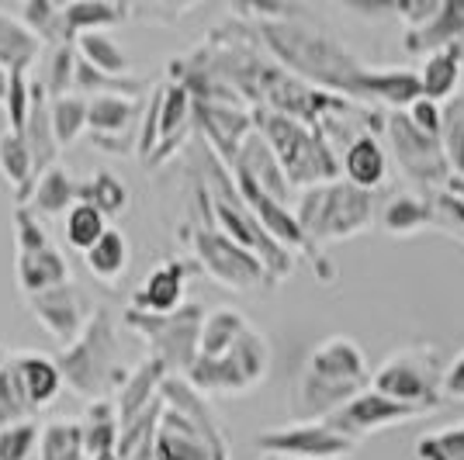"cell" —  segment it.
<instances>
[{
    "label": "cell",
    "instance_id": "cell-1",
    "mask_svg": "<svg viewBox=\"0 0 464 460\" xmlns=\"http://www.w3.org/2000/svg\"><path fill=\"white\" fill-rule=\"evenodd\" d=\"M368 388L371 370L364 350L347 336L323 340L298 374L295 395H291V416L295 422H323Z\"/></svg>",
    "mask_w": 464,
    "mask_h": 460
},
{
    "label": "cell",
    "instance_id": "cell-2",
    "mask_svg": "<svg viewBox=\"0 0 464 460\" xmlns=\"http://www.w3.org/2000/svg\"><path fill=\"white\" fill-rule=\"evenodd\" d=\"M56 367L63 381L70 384L80 398H91V402H108L111 391L125 384L129 370L121 367V350H118V336L108 311L94 308V315H91L87 329L80 332L77 343L66 346L56 357Z\"/></svg>",
    "mask_w": 464,
    "mask_h": 460
},
{
    "label": "cell",
    "instance_id": "cell-3",
    "mask_svg": "<svg viewBox=\"0 0 464 460\" xmlns=\"http://www.w3.org/2000/svg\"><path fill=\"white\" fill-rule=\"evenodd\" d=\"M260 28H264V39L277 53V59L302 77L350 91L353 80L364 73L361 62L350 56L343 45H336L329 35L315 32V28L291 24V21L288 24H260Z\"/></svg>",
    "mask_w": 464,
    "mask_h": 460
},
{
    "label": "cell",
    "instance_id": "cell-4",
    "mask_svg": "<svg viewBox=\"0 0 464 460\" xmlns=\"http://www.w3.org/2000/svg\"><path fill=\"white\" fill-rule=\"evenodd\" d=\"M253 129H256V135L271 146L274 159H277V167L285 170L288 184L315 187V184H329V180L336 177V159L329 156L326 142H323L319 135H312L302 121L256 108Z\"/></svg>",
    "mask_w": 464,
    "mask_h": 460
},
{
    "label": "cell",
    "instance_id": "cell-5",
    "mask_svg": "<svg viewBox=\"0 0 464 460\" xmlns=\"http://www.w3.org/2000/svg\"><path fill=\"white\" fill-rule=\"evenodd\" d=\"M371 391L402 402L420 412H437L444 405V364L433 346H406L388 353L385 364L371 374Z\"/></svg>",
    "mask_w": 464,
    "mask_h": 460
},
{
    "label": "cell",
    "instance_id": "cell-6",
    "mask_svg": "<svg viewBox=\"0 0 464 460\" xmlns=\"http://www.w3.org/2000/svg\"><path fill=\"white\" fill-rule=\"evenodd\" d=\"M374 218V205H371L368 191H357L350 184L329 180V184H315L302 194L298 205V229L305 235V243H326V239H347L364 232Z\"/></svg>",
    "mask_w": 464,
    "mask_h": 460
},
{
    "label": "cell",
    "instance_id": "cell-7",
    "mask_svg": "<svg viewBox=\"0 0 464 460\" xmlns=\"http://www.w3.org/2000/svg\"><path fill=\"white\" fill-rule=\"evenodd\" d=\"M205 201L212 205V215H215V229L226 232L236 246H243L246 253H253L264 270L271 273V277H288L291 273V256L288 250H281L277 243H274L267 232L260 229V222L250 215V208L243 205V197L236 191V184H232V173L222 170V163L212 159V191H205Z\"/></svg>",
    "mask_w": 464,
    "mask_h": 460
},
{
    "label": "cell",
    "instance_id": "cell-8",
    "mask_svg": "<svg viewBox=\"0 0 464 460\" xmlns=\"http://www.w3.org/2000/svg\"><path fill=\"white\" fill-rule=\"evenodd\" d=\"M201 319L205 311L198 305H180L177 311L167 315H146V311H125L129 329H136L139 336L150 343L156 364L167 367V374H188L191 364L198 360V332H201Z\"/></svg>",
    "mask_w": 464,
    "mask_h": 460
},
{
    "label": "cell",
    "instance_id": "cell-9",
    "mask_svg": "<svg viewBox=\"0 0 464 460\" xmlns=\"http://www.w3.org/2000/svg\"><path fill=\"white\" fill-rule=\"evenodd\" d=\"M267 367H271L267 340L253 326H246V332L222 357H212V360L198 357L191 370L184 374V381L194 391H250L253 384L264 381Z\"/></svg>",
    "mask_w": 464,
    "mask_h": 460
},
{
    "label": "cell",
    "instance_id": "cell-10",
    "mask_svg": "<svg viewBox=\"0 0 464 460\" xmlns=\"http://www.w3.org/2000/svg\"><path fill=\"white\" fill-rule=\"evenodd\" d=\"M14 243H18V260H14L18 288L24 291V298L70 281L66 256L53 246L42 218L32 208H14Z\"/></svg>",
    "mask_w": 464,
    "mask_h": 460
},
{
    "label": "cell",
    "instance_id": "cell-11",
    "mask_svg": "<svg viewBox=\"0 0 464 460\" xmlns=\"http://www.w3.org/2000/svg\"><path fill=\"white\" fill-rule=\"evenodd\" d=\"M191 253L198 256L201 270H208L218 284H226L232 291H250L267 277L264 264L243 246H236L226 232L215 229L212 222H201L191 229Z\"/></svg>",
    "mask_w": 464,
    "mask_h": 460
},
{
    "label": "cell",
    "instance_id": "cell-12",
    "mask_svg": "<svg viewBox=\"0 0 464 460\" xmlns=\"http://www.w3.org/2000/svg\"><path fill=\"white\" fill-rule=\"evenodd\" d=\"M256 446L264 454L295 460H340L357 450V443L340 436L336 429H329L326 422H295V426L267 429L256 436Z\"/></svg>",
    "mask_w": 464,
    "mask_h": 460
},
{
    "label": "cell",
    "instance_id": "cell-13",
    "mask_svg": "<svg viewBox=\"0 0 464 460\" xmlns=\"http://www.w3.org/2000/svg\"><path fill=\"white\" fill-rule=\"evenodd\" d=\"M385 129L388 139H392V153L399 159V167L406 170V177L420 180V184H444V180H450V170H447L437 135L420 132L409 121L406 111H392Z\"/></svg>",
    "mask_w": 464,
    "mask_h": 460
},
{
    "label": "cell",
    "instance_id": "cell-14",
    "mask_svg": "<svg viewBox=\"0 0 464 460\" xmlns=\"http://www.w3.org/2000/svg\"><path fill=\"white\" fill-rule=\"evenodd\" d=\"M28 311L39 319L45 332L56 340L59 350L73 346L80 340V332L87 329L94 308H91V298L73 284H56L49 291H39V294H28Z\"/></svg>",
    "mask_w": 464,
    "mask_h": 460
},
{
    "label": "cell",
    "instance_id": "cell-15",
    "mask_svg": "<svg viewBox=\"0 0 464 460\" xmlns=\"http://www.w3.org/2000/svg\"><path fill=\"white\" fill-rule=\"evenodd\" d=\"M423 412L420 408H409L402 402H392L378 391H361L357 398H350L347 405H340L329 419H323L329 429H336L340 436H347L350 443H361L364 436L378 433V429H388V426H399V422H412L420 419Z\"/></svg>",
    "mask_w": 464,
    "mask_h": 460
},
{
    "label": "cell",
    "instance_id": "cell-16",
    "mask_svg": "<svg viewBox=\"0 0 464 460\" xmlns=\"http://www.w3.org/2000/svg\"><path fill=\"white\" fill-rule=\"evenodd\" d=\"M191 118L198 129L208 135V146L218 159L232 163L243 139L253 132V115H246L236 104H205V101H191Z\"/></svg>",
    "mask_w": 464,
    "mask_h": 460
},
{
    "label": "cell",
    "instance_id": "cell-17",
    "mask_svg": "<svg viewBox=\"0 0 464 460\" xmlns=\"http://www.w3.org/2000/svg\"><path fill=\"white\" fill-rule=\"evenodd\" d=\"M191 94L180 83H163L156 91V142L153 153L146 156V163H163L167 156L177 153V146L184 142V135L191 132Z\"/></svg>",
    "mask_w": 464,
    "mask_h": 460
},
{
    "label": "cell",
    "instance_id": "cell-18",
    "mask_svg": "<svg viewBox=\"0 0 464 460\" xmlns=\"http://www.w3.org/2000/svg\"><path fill=\"white\" fill-rule=\"evenodd\" d=\"M7 370H11V378L18 384L21 398L28 405V412L35 416L39 408L56 402L59 388H63V374H59V367L53 357H45V353H14L11 360H4Z\"/></svg>",
    "mask_w": 464,
    "mask_h": 460
},
{
    "label": "cell",
    "instance_id": "cell-19",
    "mask_svg": "<svg viewBox=\"0 0 464 460\" xmlns=\"http://www.w3.org/2000/svg\"><path fill=\"white\" fill-rule=\"evenodd\" d=\"M184 288H188V264L184 260H167L132 294V311H146V315L177 311L184 302Z\"/></svg>",
    "mask_w": 464,
    "mask_h": 460
},
{
    "label": "cell",
    "instance_id": "cell-20",
    "mask_svg": "<svg viewBox=\"0 0 464 460\" xmlns=\"http://www.w3.org/2000/svg\"><path fill=\"white\" fill-rule=\"evenodd\" d=\"M232 173H243V177H250L253 184L260 187L264 194H271L274 201H288V177H285V170L277 167V159H274L271 146L260 139L256 132H250L246 139H243V146H239V153H236V159L229 163Z\"/></svg>",
    "mask_w": 464,
    "mask_h": 460
},
{
    "label": "cell",
    "instance_id": "cell-21",
    "mask_svg": "<svg viewBox=\"0 0 464 460\" xmlns=\"http://www.w3.org/2000/svg\"><path fill=\"white\" fill-rule=\"evenodd\" d=\"M136 97L97 94L87 101V135L91 139H139Z\"/></svg>",
    "mask_w": 464,
    "mask_h": 460
},
{
    "label": "cell",
    "instance_id": "cell-22",
    "mask_svg": "<svg viewBox=\"0 0 464 460\" xmlns=\"http://www.w3.org/2000/svg\"><path fill=\"white\" fill-rule=\"evenodd\" d=\"M343 173H347V184L357 191H374L382 187L388 177V156L385 146L374 139L371 132L357 135L347 142V153H343Z\"/></svg>",
    "mask_w": 464,
    "mask_h": 460
},
{
    "label": "cell",
    "instance_id": "cell-23",
    "mask_svg": "<svg viewBox=\"0 0 464 460\" xmlns=\"http://www.w3.org/2000/svg\"><path fill=\"white\" fill-rule=\"evenodd\" d=\"M461 73H464L461 45H458V42H454V45H444V49L430 53L423 62V70L416 73L420 94H423L426 101H433V104H444V101H450V97L458 94Z\"/></svg>",
    "mask_w": 464,
    "mask_h": 460
},
{
    "label": "cell",
    "instance_id": "cell-24",
    "mask_svg": "<svg viewBox=\"0 0 464 460\" xmlns=\"http://www.w3.org/2000/svg\"><path fill=\"white\" fill-rule=\"evenodd\" d=\"M80 201V184H73V177L63 170V167H49L45 173L35 177V187L28 194V205L35 215H45V218H56V215H66Z\"/></svg>",
    "mask_w": 464,
    "mask_h": 460
},
{
    "label": "cell",
    "instance_id": "cell-25",
    "mask_svg": "<svg viewBox=\"0 0 464 460\" xmlns=\"http://www.w3.org/2000/svg\"><path fill=\"white\" fill-rule=\"evenodd\" d=\"M163 378H167V367L156 364V360H146V364H139L136 370H129L125 384L115 391L118 422H129L150 402H156V398H160V384H163Z\"/></svg>",
    "mask_w": 464,
    "mask_h": 460
},
{
    "label": "cell",
    "instance_id": "cell-26",
    "mask_svg": "<svg viewBox=\"0 0 464 460\" xmlns=\"http://www.w3.org/2000/svg\"><path fill=\"white\" fill-rule=\"evenodd\" d=\"M464 32V4H440L437 14L423 21L420 28H409L406 49L409 53H437L444 45H454Z\"/></svg>",
    "mask_w": 464,
    "mask_h": 460
},
{
    "label": "cell",
    "instance_id": "cell-27",
    "mask_svg": "<svg viewBox=\"0 0 464 460\" xmlns=\"http://www.w3.org/2000/svg\"><path fill=\"white\" fill-rule=\"evenodd\" d=\"M42 49L45 45L21 24V18L0 11V70L4 73H32Z\"/></svg>",
    "mask_w": 464,
    "mask_h": 460
},
{
    "label": "cell",
    "instance_id": "cell-28",
    "mask_svg": "<svg viewBox=\"0 0 464 460\" xmlns=\"http://www.w3.org/2000/svg\"><path fill=\"white\" fill-rule=\"evenodd\" d=\"M350 94H368L374 101H385V104H395V108H409L412 101H420V80L409 70H382V73H361L353 80Z\"/></svg>",
    "mask_w": 464,
    "mask_h": 460
},
{
    "label": "cell",
    "instance_id": "cell-29",
    "mask_svg": "<svg viewBox=\"0 0 464 460\" xmlns=\"http://www.w3.org/2000/svg\"><path fill=\"white\" fill-rule=\"evenodd\" d=\"M246 319L232 308H215L201 319V332H198V357L201 360H212V357H222L243 332H246Z\"/></svg>",
    "mask_w": 464,
    "mask_h": 460
},
{
    "label": "cell",
    "instance_id": "cell-30",
    "mask_svg": "<svg viewBox=\"0 0 464 460\" xmlns=\"http://www.w3.org/2000/svg\"><path fill=\"white\" fill-rule=\"evenodd\" d=\"M0 173L18 194V208H24L28 194L35 187V163H32V153H28V146L18 132L0 135Z\"/></svg>",
    "mask_w": 464,
    "mask_h": 460
},
{
    "label": "cell",
    "instance_id": "cell-31",
    "mask_svg": "<svg viewBox=\"0 0 464 460\" xmlns=\"http://www.w3.org/2000/svg\"><path fill=\"white\" fill-rule=\"evenodd\" d=\"M125 14H129V7L104 4V0H73V4H63V24H66L70 42L77 39V35H83V32H108Z\"/></svg>",
    "mask_w": 464,
    "mask_h": 460
},
{
    "label": "cell",
    "instance_id": "cell-32",
    "mask_svg": "<svg viewBox=\"0 0 464 460\" xmlns=\"http://www.w3.org/2000/svg\"><path fill=\"white\" fill-rule=\"evenodd\" d=\"M83 429V460L104 457V454H115L118 446V416L115 402H91L87 408V419L80 422Z\"/></svg>",
    "mask_w": 464,
    "mask_h": 460
},
{
    "label": "cell",
    "instance_id": "cell-33",
    "mask_svg": "<svg viewBox=\"0 0 464 460\" xmlns=\"http://www.w3.org/2000/svg\"><path fill=\"white\" fill-rule=\"evenodd\" d=\"M83 260H87V270L94 273L97 281L115 284L118 277L125 273V267H129V239L115 225H108V232L83 253Z\"/></svg>",
    "mask_w": 464,
    "mask_h": 460
},
{
    "label": "cell",
    "instance_id": "cell-34",
    "mask_svg": "<svg viewBox=\"0 0 464 460\" xmlns=\"http://www.w3.org/2000/svg\"><path fill=\"white\" fill-rule=\"evenodd\" d=\"M73 49L83 62H91L94 70L108 77H129V56L125 49L111 39V32H83L73 39Z\"/></svg>",
    "mask_w": 464,
    "mask_h": 460
},
{
    "label": "cell",
    "instance_id": "cell-35",
    "mask_svg": "<svg viewBox=\"0 0 464 460\" xmlns=\"http://www.w3.org/2000/svg\"><path fill=\"white\" fill-rule=\"evenodd\" d=\"M440 153L450 177H464V97L454 94L440 104Z\"/></svg>",
    "mask_w": 464,
    "mask_h": 460
},
{
    "label": "cell",
    "instance_id": "cell-36",
    "mask_svg": "<svg viewBox=\"0 0 464 460\" xmlns=\"http://www.w3.org/2000/svg\"><path fill=\"white\" fill-rule=\"evenodd\" d=\"M39 460H83V429L80 422H45L39 429Z\"/></svg>",
    "mask_w": 464,
    "mask_h": 460
},
{
    "label": "cell",
    "instance_id": "cell-37",
    "mask_svg": "<svg viewBox=\"0 0 464 460\" xmlns=\"http://www.w3.org/2000/svg\"><path fill=\"white\" fill-rule=\"evenodd\" d=\"M21 24L42 42V45H63L70 42L66 24H63V4H49V0H28L21 7Z\"/></svg>",
    "mask_w": 464,
    "mask_h": 460
},
{
    "label": "cell",
    "instance_id": "cell-38",
    "mask_svg": "<svg viewBox=\"0 0 464 460\" xmlns=\"http://www.w3.org/2000/svg\"><path fill=\"white\" fill-rule=\"evenodd\" d=\"M433 222V208L420 201L416 194H399L392 197L382 211V229L392 235H409V232H420L423 225Z\"/></svg>",
    "mask_w": 464,
    "mask_h": 460
},
{
    "label": "cell",
    "instance_id": "cell-39",
    "mask_svg": "<svg viewBox=\"0 0 464 460\" xmlns=\"http://www.w3.org/2000/svg\"><path fill=\"white\" fill-rule=\"evenodd\" d=\"M49 118H53V135H56L59 149L73 146L80 139V132L87 129V97L66 94L49 101Z\"/></svg>",
    "mask_w": 464,
    "mask_h": 460
},
{
    "label": "cell",
    "instance_id": "cell-40",
    "mask_svg": "<svg viewBox=\"0 0 464 460\" xmlns=\"http://www.w3.org/2000/svg\"><path fill=\"white\" fill-rule=\"evenodd\" d=\"M63 232H66V243H70L73 250L87 253L97 239L108 232V218L97 208H91L87 201H77L73 208L63 215Z\"/></svg>",
    "mask_w": 464,
    "mask_h": 460
},
{
    "label": "cell",
    "instance_id": "cell-41",
    "mask_svg": "<svg viewBox=\"0 0 464 460\" xmlns=\"http://www.w3.org/2000/svg\"><path fill=\"white\" fill-rule=\"evenodd\" d=\"M80 201H87L91 208H97L104 218H115L125 211L129 205V191H125V184L111 177V173H97L94 180H87V184H80Z\"/></svg>",
    "mask_w": 464,
    "mask_h": 460
},
{
    "label": "cell",
    "instance_id": "cell-42",
    "mask_svg": "<svg viewBox=\"0 0 464 460\" xmlns=\"http://www.w3.org/2000/svg\"><path fill=\"white\" fill-rule=\"evenodd\" d=\"M73 73H77V49H73V42H63L49 56L45 77H39L42 87H45V97L56 101V97L73 94Z\"/></svg>",
    "mask_w": 464,
    "mask_h": 460
},
{
    "label": "cell",
    "instance_id": "cell-43",
    "mask_svg": "<svg viewBox=\"0 0 464 460\" xmlns=\"http://www.w3.org/2000/svg\"><path fill=\"white\" fill-rule=\"evenodd\" d=\"M412 454L416 460H464V422L420 436Z\"/></svg>",
    "mask_w": 464,
    "mask_h": 460
},
{
    "label": "cell",
    "instance_id": "cell-44",
    "mask_svg": "<svg viewBox=\"0 0 464 460\" xmlns=\"http://www.w3.org/2000/svg\"><path fill=\"white\" fill-rule=\"evenodd\" d=\"M0 108L7 111V132H24L28 108H32V73H7V91Z\"/></svg>",
    "mask_w": 464,
    "mask_h": 460
},
{
    "label": "cell",
    "instance_id": "cell-45",
    "mask_svg": "<svg viewBox=\"0 0 464 460\" xmlns=\"http://www.w3.org/2000/svg\"><path fill=\"white\" fill-rule=\"evenodd\" d=\"M35 446H39V426H35V419L14 422V426L0 429V460H28Z\"/></svg>",
    "mask_w": 464,
    "mask_h": 460
},
{
    "label": "cell",
    "instance_id": "cell-46",
    "mask_svg": "<svg viewBox=\"0 0 464 460\" xmlns=\"http://www.w3.org/2000/svg\"><path fill=\"white\" fill-rule=\"evenodd\" d=\"M28 419H32V412H28V405L21 398L18 384L11 378L7 364H0V429H7V426H14V422H28Z\"/></svg>",
    "mask_w": 464,
    "mask_h": 460
},
{
    "label": "cell",
    "instance_id": "cell-47",
    "mask_svg": "<svg viewBox=\"0 0 464 460\" xmlns=\"http://www.w3.org/2000/svg\"><path fill=\"white\" fill-rule=\"evenodd\" d=\"M406 115H409V121L420 129V132L440 135V104H433V101L420 97V101H412V104H409Z\"/></svg>",
    "mask_w": 464,
    "mask_h": 460
},
{
    "label": "cell",
    "instance_id": "cell-48",
    "mask_svg": "<svg viewBox=\"0 0 464 460\" xmlns=\"http://www.w3.org/2000/svg\"><path fill=\"white\" fill-rule=\"evenodd\" d=\"M444 395H450V398H461V402H464V353L444 370Z\"/></svg>",
    "mask_w": 464,
    "mask_h": 460
},
{
    "label": "cell",
    "instance_id": "cell-49",
    "mask_svg": "<svg viewBox=\"0 0 464 460\" xmlns=\"http://www.w3.org/2000/svg\"><path fill=\"white\" fill-rule=\"evenodd\" d=\"M4 91H7V73L0 70V104H4Z\"/></svg>",
    "mask_w": 464,
    "mask_h": 460
},
{
    "label": "cell",
    "instance_id": "cell-50",
    "mask_svg": "<svg viewBox=\"0 0 464 460\" xmlns=\"http://www.w3.org/2000/svg\"><path fill=\"white\" fill-rule=\"evenodd\" d=\"M215 460H229V454H226V450H218V454H215Z\"/></svg>",
    "mask_w": 464,
    "mask_h": 460
},
{
    "label": "cell",
    "instance_id": "cell-51",
    "mask_svg": "<svg viewBox=\"0 0 464 460\" xmlns=\"http://www.w3.org/2000/svg\"><path fill=\"white\" fill-rule=\"evenodd\" d=\"M0 364H4V360H0Z\"/></svg>",
    "mask_w": 464,
    "mask_h": 460
}]
</instances>
